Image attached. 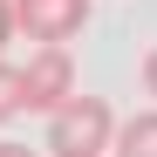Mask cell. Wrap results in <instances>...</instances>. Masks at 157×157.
<instances>
[{"instance_id":"cell-5","label":"cell","mask_w":157,"mask_h":157,"mask_svg":"<svg viewBox=\"0 0 157 157\" xmlns=\"http://www.w3.org/2000/svg\"><path fill=\"white\" fill-rule=\"evenodd\" d=\"M7 116H21V75H14V62H0V123Z\"/></svg>"},{"instance_id":"cell-8","label":"cell","mask_w":157,"mask_h":157,"mask_svg":"<svg viewBox=\"0 0 157 157\" xmlns=\"http://www.w3.org/2000/svg\"><path fill=\"white\" fill-rule=\"evenodd\" d=\"M144 89L157 96V48H150V62H144Z\"/></svg>"},{"instance_id":"cell-6","label":"cell","mask_w":157,"mask_h":157,"mask_svg":"<svg viewBox=\"0 0 157 157\" xmlns=\"http://www.w3.org/2000/svg\"><path fill=\"white\" fill-rule=\"evenodd\" d=\"M7 41H14V7L0 0V55H7Z\"/></svg>"},{"instance_id":"cell-3","label":"cell","mask_w":157,"mask_h":157,"mask_svg":"<svg viewBox=\"0 0 157 157\" xmlns=\"http://www.w3.org/2000/svg\"><path fill=\"white\" fill-rule=\"evenodd\" d=\"M7 7H14V34H28L41 48H62L89 21V0H7Z\"/></svg>"},{"instance_id":"cell-2","label":"cell","mask_w":157,"mask_h":157,"mask_svg":"<svg viewBox=\"0 0 157 157\" xmlns=\"http://www.w3.org/2000/svg\"><path fill=\"white\" fill-rule=\"evenodd\" d=\"M21 109H48L55 116L62 102L75 96V62H68V48H34V62H21Z\"/></svg>"},{"instance_id":"cell-7","label":"cell","mask_w":157,"mask_h":157,"mask_svg":"<svg viewBox=\"0 0 157 157\" xmlns=\"http://www.w3.org/2000/svg\"><path fill=\"white\" fill-rule=\"evenodd\" d=\"M0 157H34L28 144H14V137H0Z\"/></svg>"},{"instance_id":"cell-1","label":"cell","mask_w":157,"mask_h":157,"mask_svg":"<svg viewBox=\"0 0 157 157\" xmlns=\"http://www.w3.org/2000/svg\"><path fill=\"white\" fill-rule=\"evenodd\" d=\"M116 137V109L102 96H68L48 116V157H102Z\"/></svg>"},{"instance_id":"cell-4","label":"cell","mask_w":157,"mask_h":157,"mask_svg":"<svg viewBox=\"0 0 157 157\" xmlns=\"http://www.w3.org/2000/svg\"><path fill=\"white\" fill-rule=\"evenodd\" d=\"M109 150H116V157H157V109H137L130 123H116Z\"/></svg>"}]
</instances>
